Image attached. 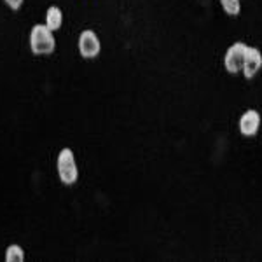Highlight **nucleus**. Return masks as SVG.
I'll return each instance as SVG.
<instances>
[{
  "label": "nucleus",
  "instance_id": "nucleus-1",
  "mask_svg": "<svg viewBox=\"0 0 262 262\" xmlns=\"http://www.w3.org/2000/svg\"><path fill=\"white\" fill-rule=\"evenodd\" d=\"M28 46L35 56H48L56 49V37L46 23H37L32 27L28 35Z\"/></svg>",
  "mask_w": 262,
  "mask_h": 262
},
{
  "label": "nucleus",
  "instance_id": "nucleus-2",
  "mask_svg": "<svg viewBox=\"0 0 262 262\" xmlns=\"http://www.w3.org/2000/svg\"><path fill=\"white\" fill-rule=\"evenodd\" d=\"M56 173L63 185H74L79 180V164L75 152L70 147H63L56 156Z\"/></svg>",
  "mask_w": 262,
  "mask_h": 262
},
{
  "label": "nucleus",
  "instance_id": "nucleus-3",
  "mask_svg": "<svg viewBox=\"0 0 262 262\" xmlns=\"http://www.w3.org/2000/svg\"><path fill=\"white\" fill-rule=\"evenodd\" d=\"M77 49L84 60H95L101 53L100 35L95 30H90V28L82 30L79 33V39H77Z\"/></svg>",
  "mask_w": 262,
  "mask_h": 262
},
{
  "label": "nucleus",
  "instance_id": "nucleus-4",
  "mask_svg": "<svg viewBox=\"0 0 262 262\" xmlns=\"http://www.w3.org/2000/svg\"><path fill=\"white\" fill-rule=\"evenodd\" d=\"M248 44L245 42H234L227 48L226 54H224V69L229 74H239L243 69L245 54H247Z\"/></svg>",
  "mask_w": 262,
  "mask_h": 262
},
{
  "label": "nucleus",
  "instance_id": "nucleus-5",
  "mask_svg": "<svg viewBox=\"0 0 262 262\" xmlns=\"http://www.w3.org/2000/svg\"><path fill=\"white\" fill-rule=\"evenodd\" d=\"M260 124H262L260 112L255 111V108H248V111H245L242 114V117H239L238 129H239V133H242L243 137L252 138V137H255V135L259 133Z\"/></svg>",
  "mask_w": 262,
  "mask_h": 262
},
{
  "label": "nucleus",
  "instance_id": "nucleus-6",
  "mask_svg": "<svg viewBox=\"0 0 262 262\" xmlns=\"http://www.w3.org/2000/svg\"><path fill=\"white\" fill-rule=\"evenodd\" d=\"M262 69V53L257 48L248 46L247 54H245V61H243V75L245 79H253Z\"/></svg>",
  "mask_w": 262,
  "mask_h": 262
},
{
  "label": "nucleus",
  "instance_id": "nucleus-7",
  "mask_svg": "<svg viewBox=\"0 0 262 262\" xmlns=\"http://www.w3.org/2000/svg\"><path fill=\"white\" fill-rule=\"evenodd\" d=\"M63 19H65V16H63V11L60 9L58 6H51L48 7V11H46V16H44V23L48 25L53 32L60 30L63 27Z\"/></svg>",
  "mask_w": 262,
  "mask_h": 262
},
{
  "label": "nucleus",
  "instance_id": "nucleus-8",
  "mask_svg": "<svg viewBox=\"0 0 262 262\" xmlns=\"http://www.w3.org/2000/svg\"><path fill=\"white\" fill-rule=\"evenodd\" d=\"M25 257H27V253L18 243H12L6 248V262H23Z\"/></svg>",
  "mask_w": 262,
  "mask_h": 262
},
{
  "label": "nucleus",
  "instance_id": "nucleus-9",
  "mask_svg": "<svg viewBox=\"0 0 262 262\" xmlns=\"http://www.w3.org/2000/svg\"><path fill=\"white\" fill-rule=\"evenodd\" d=\"M221 6L227 16H238L242 12V0H221Z\"/></svg>",
  "mask_w": 262,
  "mask_h": 262
},
{
  "label": "nucleus",
  "instance_id": "nucleus-10",
  "mask_svg": "<svg viewBox=\"0 0 262 262\" xmlns=\"http://www.w3.org/2000/svg\"><path fill=\"white\" fill-rule=\"evenodd\" d=\"M4 4H6L7 7H9L11 11H19L21 7H23L25 0H2Z\"/></svg>",
  "mask_w": 262,
  "mask_h": 262
}]
</instances>
